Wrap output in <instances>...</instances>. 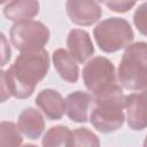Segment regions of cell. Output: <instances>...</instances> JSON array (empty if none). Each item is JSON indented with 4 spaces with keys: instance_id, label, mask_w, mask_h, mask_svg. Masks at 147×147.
Returning <instances> with one entry per match:
<instances>
[{
    "instance_id": "6da1fadb",
    "label": "cell",
    "mask_w": 147,
    "mask_h": 147,
    "mask_svg": "<svg viewBox=\"0 0 147 147\" xmlns=\"http://www.w3.org/2000/svg\"><path fill=\"white\" fill-rule=\"evenodd\" d=\"M49 55L44 48L22 52L6 71V80L10 95L16 99L31 96L38 83L47 75Z\"/></svg>"
},
{
    "instance_id": "7a4b0ae2",
    "label": "cell",
    "mask_w": 147,
    "mask_h": 147,
    "mask_svg": "<svg viewBox=\"0 0 147 147\" xmlns=\"http://www.w3.org/2000/svg\"><path fill=\"white\" fill-rule=\"evenodd\" d=\"M92 96L93 107L90 115L91 124L102 133H110L118 130L125 119L123 113L125 95L122 87L116 84L109 90Z\"/></svg>"
},
{
    "instance_id": "3957f363",
    "label": "cell",
    "mask_w": 147,
    "mask_h": 147,
    "mask_svg": "<svg viewBox=\"0 0 147 147\" xmlns=\"http://www.w3.org/2000/svg\"><path fill=\"white\" fill-rule=\"evenodd\" d=\"M119 84L130 91L146 90L147 85V45L144 41L126 47L117 70Z\"/></svg>"
},
{
    "instance_id": "277c9868",
    "label": "cell",
    "mask_w": 147,
    "mask_h": 147,
    "mask_svg": "<svg viewBox=\"0 0 147 147\" xmlns=\"http://www.w3.org/2000/svg\"><path fill=\"white\" fill-rule=\"evenodd\" d=\"M93 36L99 48L106 53L126 48L134 38L130 23L121 17H110L101 21L94 28Z\"/></svg>"
},
{
    "instance_id": "5b68a950",
    "label": "cell",
    "mask_w": 147,
    "mask_h": 147,
    "mask_svg": "<svg viewBox=\"0 0 147 147\" xmlns=\"http://www.w3.org/2000/svg\"><path fill=\"white\" fill-rule=\"evenodd\" d=\"M13 46L22 52L41 49L49 40L48 28L39 21L15 23L9 31Z\"/></svg>"
},
{
    "instance_id": "8992f818",
    "label": "cell",
    "mask_w": 147,
    "mask_h": 147,
    "mask_svg": "<svg viewBox=\"0 0 147 147\" xmlns=\"http://www.w3.org/2000/svg\"><path fill=\"white\" fill-rule=\"evenodd\" d=\"M83 82L93 95L102 93L117 84L116 71L113 62L105 56L90 60L83 69Z\"/></svg>"
},
{
    "instance_id": "52a82bcc",
    "label": "cell",
    "mask_w": 147,
    "mask_h": 147,
    "mask_svg": "<svg viewBox=\"0 0 147 147\" xmlns=\"http://www.w3.org/2000/svg\"><path fill=\"white\" fill-rule=\"evenodd\" d=\"M65 9L70 21L82 26L92 25L102 16L99 2L91 0H69L65 2Z\"/></svg>"
},
{
    "instance_id": "ba28073f",
    "label": "cell",
    "mask_w": 147,
    "mask_h": 147,
    "mask_svg": "<svg viewBox=\"0 0 147 147\" xmlns=\"http://www.w3.org/2000/svg\"><path fill=\"white\" fill-rule=\"evenodd\" d=\"M67 46L71 57L78 63H84L94 54V46L87 31L82 29L70 30L67 38Z\"/></svg>"
},
{
    "instance_id": "9c48e42d",
    "label": "cell",
    "mask_w": 147,
    "mask_h": 147,
    "mask_svg": "<svg viewBox=\"0 0 147 147\" xmlns=\"http://www.w3.org/2000/svg\"><path fill=\"white\" fill-rule=\"evenodd\" d=\"M93 107L92 94L83 91L70 93L65 99V113L68 117L76 123H86L88 121V111Z\"/></svg>"
},
{
    "instance_id": "30bf717a",
    "label": "cell",
    "mask_w": 147,
    "mask_h": 147,
    "mask_svg": "<svg viewBox=\"0 0 147 147\" xmlns=\"http://www.w3.org/2000/svg\"><path fill=\"white\" fill-rule=\"evenodd\" d=\"M127 125L134 131H141L146 127V93H131L125 96Z\"/></svg>"
},
{
    "instance_id": "8fae6325",
    "label": "cell",
    "mask_w": 147,
    "mask_h": 147,
    "mask_svg": "<svg viewBox=\"0 0 147 147\" xmlns=\"http://www.w3.org/2000/svg\"><path fill=\"white\" fill-rule=\"evenodd\" d=\"M36 105L51 121L61 119L65 113V101L63 96L52 88H46L39 92L36 98Z\"/></svg>"
},
{
    "instance_id": "7c38bea8",
    "label": "cell",
    "mask_w": 147,
    "mask_h": 147,
    "mask_svg": "<svg viewBox=\"0 0 147 147\" xmlns=\"http://www.w3.org/2000/svg\"><path fill=\"white\" fill-rule=\"evenodd\" d=\"M17 129L18 131L25 136L28 139L36 140L38 139L45 129V121L41 114L32 108H25L17 118Z\"/></svg>"
},
{
    "instance_id": "4fadbf2b",
    "label": "cell",
    "mask_w": 147,
    "mask_h": 147,
    "mask_svg": "<svg viewBox=\"0 0 147 147\" xmlns=\"http://www.w3.org/2000/svg\"><path fill=\"white\" fill-rule=\"evenodd\" d=\"M39 13V2L34 0H16L8 2L3 8L5 16L15 23L31 21Z\"/></svg>"
},
{
    "instance_id": "5bb4252c",
    "label": "cell",
    "mask_w": 147,
    "mask_h": 147,
    "mask_svg": "<svg viewBox=\"0 0 147 147\" xmlns=\"http://www.w3.org/2000/svg\"><path fill=\"white\" fill-rule=\"evenodd\" d=\"M53 64L60 77L68 83H76L79 77V68L76 61L64 48H57L52 55Z\"/></svg>"
},
{
    "instance_id": "9a60e30c",
    "label": "cell",
    "mask_w": 147,
    "mask_h": 147,
    "mask_svg": "<svg viewBox=\"0 0 147 147\" xmlns=\"http://www.w3.org/2000/svg\"><path fill=\"white\" fill-rule=\"evenodd\" d=\"M71 131L64 125L51 127L42 138V147H70Z\"/></svg>"
},
{
    "instance_id": "2e32d148",
    "label": "cell",
    "mask_w": 147,
    "mask_h": 147,
    "mask_svg": "<svg viewBox=\"0 0 147 147\" xmlns=\"http://www.w3.org/2000/svg\"><path fill=\"white\" fill-rule=\"evenodd\" d=\"M23 138L13 122H0V147H21Z\"/></svg>"
},
{
    "instance_id": "e0dca14e",
    "label": "cell",
    "mask_w": 147,
    "mask_h": 147,
    "mask_svg": "<svg viewBox=\"0 0 147 147\" xmlns=\"http://www.w3.org/2000/svg\"><path fill=\"white\" fill-rule=\"evenodd\" d=\"M70 147H100V140L91 130L78 127L71 131Z\"/></svg>"
},
{
    "instance_id": "ac0fdd59",
    "label": "cell",
    "mask_w": 147,
    "mask_h": 147,
    "mask_svg": "<svg viewBox=\"0 0 147 147\" xmlns=\"http://www.w3.org/2000/svg\"><path fill=\"white\" fill-rule=\"evenodd\" d=\"M146 9H147V3L144 2L141 3L138 9L136 10L134 15H133V22L134 25L137 26V29L142 33L146 34V30H147V15H146Z\"/></svg>"
},
{
    "instance_id": "d6986e66",
    "label": "cell",
    "mask_w": 147,
    "mask_h": 147,
    "mask_svg": "<svg viewBox=\"0 0 147 147\" xmlns=\"http://www.w3.org/2000/svg\"><path fill=\"white\" fill-rule=\"evenodd\" d=\"M11 57V49L6 36L0 32V67L6 65Z\"/></svg>"
},
{
    "instance_id": "ffe728a7",
    "label": "cell",
    "mask_w": 147,
    "mask_h": 147,
    "mask_svg": "<svg viewBox=\"0 0 147 147\" xmlns=\"http://www.w3.org/2000/svg\"><path fill=\"white\" fill-rule=\"evenodd\" d=\"M102 3L116 13H126L136 6L134 1H103Z\"/></svg>"
},
{
    "instance_id": "44dd1931",
    "label": "cell",
    "mask_w": 147,
    "mask_h": 147,
    "mask_svg": "<svg viewBox=\"0 0 147 147\" xmlns=\"http://www.w3.org/2000/svg\"><path fill=\"white\" fill-rule=\"evenodd\" d=\"M10 93L7 86V80H6V71L0 70V103L7 101L10 98Z\"/></svg>"
},
{
    "instance_id": "7402d4cb",
    "label": "cell",
    "mask_w": 147,
    "mask_h": 147,
    "mask_svg": "<svg viewBox=\"0 0 147 147\" xmlns=\"http://www.w3.org/2000/svg\"><path fill=\"white\" fill-rule=\"evenodd\" d=\"M22 147H38V146L32 145V144H26V145H24V146H22Z\"/></svg>"
}]
</instances>
